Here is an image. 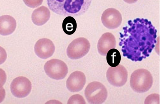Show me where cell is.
<instances>
[{"label":"cell","instance_id":"22","mask_svg":"<svg viewBox=\"0 0 160 104\" xmlns=\"http://www.w3.org/2000/svg\"><path fill=\"white\" fill-rule=\"evenodd\" d=\"M6 96V91L4 88L0 89V103L4 100Z\"/></svg>","mask_w":160,"mask_h":104},{"label":"cell","instance_id":"8","mask_svg":"<svg viewBox=\"0 0 160 104\" xmlns=\"http://www.w3.org/2000/svg\"><path fill=\"white\" fill-rule=\"evenodd\" d=\"M12 94L15 97L22 98L28 96L32 89L31 81L23 77L14 78L10 86Z\"/></svg>","mask_w":160,"mask_h":104},{"label":"cell","instance_id":"4","mask_svg":"<svg viewBox=\"0 0 160 104\" xmlns=\"http://www.w3.org/2000/svg\"><path fill=\"white\" fill-rule=\"evenodd\" d=\"M85 95L90 104H101L107 98L108 92L101 83L93 82L89 83L86 88Z\"/></svg>","mask_w":160,"mask_h":104},{"label":"cell","instance_id":"20","mask_svg":"<svg viewBox=\"0 0 160 104\" xmlns=\"http://www.w3.org/2000/svg\"><path fill=\"white\" fill-rule=\"evenodd\" d=\"M7 79V76L4 70L0 69V89L3 87Z\"/></svg>","mask_w":160,"mask_h":104},{"label":"cell","instance_id":"12","mask_svg":"<svg viewBox=\"0 0 160 104\" xmlns=\"http://www.w3.org/2000/svg\"><path fill=\"white\" fill-rule=\"evenodd\" d=\"M116 41L114 35L111 32L103 34L98 42V52L102 56H105L109 50L115 48Z\"/></svg>","mask_w":160,"mask_h":104},{"label":"cell","instance_id":"21","mask_svg":"<svg viewBox=\"0 0 160 104\" xmlns=\"http://www.w3.org/2000/svg\"><path fill=\"white\" fill-rule=\"evenodd\" d=\"M7 54L5 50L0 46V65L4 63L7 59Z\"/></svg>","mask_w":160,"mask_h":104},{"label":"cell","instance_id":"16","mask_svg":"<svg viewBox=\"0 0 160 104\" xmlns=\"http://www.w3.org/2000/svg\"><path fill=\"white\" fill-rule=\"evenodd\" d=\"M106 59L109 66L111 67H116L121 62V54L118 50L112 48L108 51L106 55Z\"/></svg>","mask_w":160,"mask_h":104},{"label":"cell","instance_id":"14","mask_svg":"<svg viewBox=\"0 0 160 104\" xmlns=\"http://www.w3.org/2000/svg\"><path fill=\"white\" fill-rule=\"evenodd\" d=\"M50 12L44 6L35 9L32 14V20L33 23L37 26H42L46 24L50 18Z\"/></svg>","mask_w":160,"mask_h":104},{"label":"cell","instance_id":"23","mask_svg":"<svg viewBox=\"0 0 160 104\" xmlns=\"http://www.w3.org/2000/svg\"><path fill=\"white\" fill-rule=\"evenodd\" d=\"M138 0H123L124 2H126L128 4H132V3H135Z\"/></svg>","mask_w":160,"mask_h":104},{"label":"cell","instance_id":"2","mask_svg":"<svg viewBox=\"0 0 160 104\" xmlns=\"http://www.w3.org/2000/svg\"><path fill=\"white\" fill-rule=\"evenodd\" d=\"M92 0H47L51 10L62 16H79L89 9Z\"/></svg>","mask_w":160,"mask_h":104},{"label":"cell","instance_id":"5","mask_svg":"<svg viewBox=\"0 0 160 104\" xmlns=\"http://www.w3.org/2000/svg\"><path fill=\"white\" fill-rule=\"evenodd\" d=\"M89 41L84 37L73 40L67 49V54L70 59L76 60L87 55L90 49Z\"/></svg>","mask_w":160,"mask_h":104},{"label":"cell","instance_id":"13","mask_svg":"<svg viewBox=\"0 0 160 104\" xmlns=\"http://www.w3.org/2000/svg\"><path fill=\"white\" fill-rule=\"evenodd\" d=\"M17 27L15 19L10 15L0 17V35H8L12 34Z\"/></svg>","mask_w":160,"mask_h":104},{"label":"cell","instance_id":"18","mask_svg":"<svg viewBox=\"0 0 160 104\" xmlns=\"http://www.w3.org/2000/svg\"><path fill=\"white\" fill-rule=\"evenodd\" d=\"M25 5L31 8H36L41 5L43 0H23Z\"/></svg>","mask_w":160,"mask_h":104},{"label":"cell","instance_id":"11","mask_svg":"<svg viewBox=\"0 0 160 104\" xmlns=\"http://www.w3.org/2000/svg\"><path fill=\"white\" fill-rule=\"evenodd\" d=\"M86 83V77L83 73L76 71L72 73L68 78L66 87L70 92H77L83 89Z\"/></svg>","mask_w":160,"mask_h":104},{"label":"cell","instance_id":"17","mask_svg":"<svg viewBox=\"0 0 160 104\" xmlns=\"http://www.w3.org/2000/svg\"><path fill=\"white\" fill-rule=\"evenodd\" d=\"M86 102L83 97L79 95H72L69 99L68 104H85Z\"/></svg>","mask_w":160,"mask_h":104},{"label":"cell","instance_id":"19","mask_svg":"<svg viewBox=\"0 0 160 104\" xmlns=\"http://www.w3.org/2000/svg\"><path fill=\"white\" fill-rule=\"evenodd\" d=\"M160 95L157 94H153L148 96L145 100V104L160 103Z\"/></svg>","mask_w":160,"mask_h":104},{"label":"cell","instance_id":"7","mask_svg":"<svg viewBox=\"0 0 160 104\" xmlns=\"http://www.w3.org/2000/svg\"><path fill=\"white\" fill-rule=\"evenodd\" d=\"M108 82L111 85L116 87H121L127 83L128 72L125 67L119 64L116 67H111L106 73Z\"/></svg>","mask_w":160,"mask_h":104},{"label":"cell","instance_id":"9","mask_svg":"<svg viewBox=\"0 0 160 104\" xmlns=\"http://www.w3.org/2000/svg\"><path fill=\"white\" fill-rule=\"evenodd\" d=\"M104 26L109 29H115L121 25L122 21V14L114 8H108L103 12L101 17Z\"/></svg>","mask_w":160,"mask_h":104},{"label":"cell","instance_id":"3","mask_svg":"<svg viewBox=\"0 0 160 104\" xmlns=\"http://www.w3.org/2000/svg\"><path fill=\"white\" fill-rule=\"evenodd\" d=\"M153 84V78L149 71L140 69L132 73L130 78V86L134 92L144 93L148 92Z\"/></svg>","mask_w":160,"mask_h":104},{"label":"cell","instance_id":"10","mask_svg":"<svg viewBox=\"0 0 160 104\" xmlns=\"http://www.w3.org/2000/svg\"><path fill=\"white\" fill-rule=\"evenodd\" d=\"M55 47L52 41L47 38H42L36 42L34 47L36 55L43 59L51 57L54 54Z\"/></svg>","mask_w":160,"mask_h":104},{"label":"cell","instance_id":"6","mask_svg":"<svg viewBox=\"0 0 160 104\" xmlns=\"http://www.w3.org/2000/svg\"><path fill=\"white\" fill-rule=\"evenodd\" d=\"M44 69L48 77L57 80L65 78L68 71L66 64L62 60L57 59L47 61L44 65Z\"/></svg>","mask_w":160,"mask_h":104},{"label":"cell","instance_id":"15","mask_svg":"<svg viewBox=\"0 0 160 104\" xmlns=\"http://www.w3.org/2000/svg\"><path fill=\"white\" fill-rule=\"evenodd\" d=\"M77 22L76 19L72 17H66L63 21V30L67 35L73 34L77 29Z\"/></svg>","mask_w":160,"mask_h":104},{"label":"cell","instance_id":"1","mask_svg":"<svg viewBox=\"0 0 160 104\" xmlns=\"http://www.w3.org/2000/svg\"><path fill=\"white\" fill-rule=\"evenodd\" d=\"M119 32L123 56L135 62L150 56L157 43V31L151 21L143 18L128 21Z\"/></svg>","mask_w":160,"mask_h":104}]
</instances>
